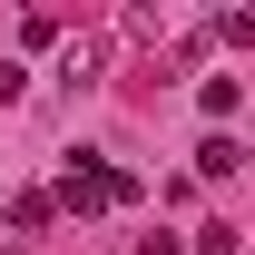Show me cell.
Returning <instances> with one entry per match:
<instances>
[{
  "mask_svg": "<svg viewBox=\"0 0 255 255\" xmlns=\"http://www.w3.org/2000/svg\"><path fill=\"white\" fill-rule=\"evenodd\" d=\"M137 196V177H118V167H69L59 177V206L69 216H98V206H128Z\"/></svg>",
  "mask_w": 255,
  "mask_h": 255,
  "instance_id": "obj_1",
  "label": "cell"
},
{
  "mask_svg": "<svg viewBox=\"0 0 255 255\" xmlns=\"http://www.w3.org/2000/svg\"><path fill=\"white\" fill-rule=\"evenodd\" d=\"M10 98H20V69H10V59H0V108H10Z\"/></svg>",
  "mask_w": 255,
  "mask_h": 255,
  "instance_id": "obj_4",
  "label": "cell"
},
{
  "mask_svg": "<svg viewBox=\"0 0 255 255\" xmlns=\"http://www.w3.org/2000/svg\"><path fill=\"white\" fill-rule=\"evenodd\" d=\"M216 30H226V49H255V10H226Z\"/></svg>",
  "mask_w": 255,
  "mask_h": 255,
  "instance_id": "obj_3",
  "label": "cell"
},
{
  "mask_svg": "<svg viewBox=\"0 0 255 255\" xmlns=\"http://www.w3.org/2000/svg\"><path fill=\"white\" fill-rule=\"evenodd\" d=\"M236 157H246L236 137H206V147H196V167H206V177H236Z\"/></svg>",
  "mask_w": 255,
  "mask_h": 255,
  "instance_id": "obj_2",
  "label": "cell"
}]
</instances>
